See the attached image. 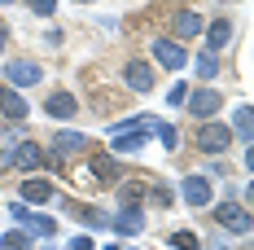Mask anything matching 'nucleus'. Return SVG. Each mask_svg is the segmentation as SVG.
I'll use <instances>...</instances> for the list:
<instances>
[{
	"mask_svg": "<svg viewBox=\"0 0 254 250\" xmlns=\"http://www.w3.org/2000/svg\"><path fill=\"white\" fill-rule=\"evenodd\" d=\"M193 145H197L202 154H224L232 145V127L228 123H202L197 136H193Z\"/></svg>",
	"mask_w": 254,
	"mask_h": 250,
	"instance_id": "obj_1",
	"label": "nucleus"
},
{
	"mask_svg": "<svg viewBox=\"0 0 254 250\" xmlns=\"http://www.w3.org/2000/svg\"><path fill=\"white\" fill-rule=\"evenodd\" d=\"M215 224L228 228V233H237V237H246L254 220H250V211H246V206H237V202H219V206H215Z\"/></svg>",
	"mask_w": 254,
	"mask_h": 250,
	"instance_id": "obj_2",
	"label": "nucleus"
},
{
	"mask_svg": "<svg viewBox=\"0 0 254 250\" xmlns=\"http://www.w3.org/2000/svg\"><path fill=\"white\" fill-rule=\"evenodd\" d=\"M40 62H31V57H13V62H4V79H9V88H31V83H40Z\"/></svg>",
	"mask_w": 254,
	"mask_h": 250,
	"instance_id": "obj_3",
	"label": "nucleus"
},
{
	"mask_svg": "<svg viewBox=\"0 0 254 250\" xmlns=\"http://www.w3.org/2000/svg\"><path fill=\"white\" fill-rule=\"evenodd\" d=\"M88 175H92L97 184H119V180H123V175H119V158L105 154V150L88 154Z\"/></svg>",
	"mask_w": 254,
	"mask_h": 250,
	"instance_id": "obj_4",
	"label": "nucleus"
},
{
	"mask_svg": "<svg viewBox=\"0 0 254 250\" xmlns=\"http://www.w3.org/2000/svg\"><path fill=\"white\" fill-rule=\"evenodd\" d=\"M180 193H184L189 206H210L215 202V184H210V175H184Z\"/></svg>",
	"mask_w": 254,
	"mask_h": 250,
	"instance_id": "obj_5",
	"label": "nucleus"
},
{
	"mask_svg": "<svg viewBox=\"0 0 254 250\" xmlns=\"http://www.w3.org/2000/svg\"><path fill=\"white\" fill-rule=\"evenodd\" d=\"M149 53H153V62H162L167 71H184L189 66V53L180 49L176 40H149Z\"/></svg>",
	"mask_w": 254,
	"mask_h": 250,
	"instance_id": "obj_6",
	"label": "nucleus"
},
{
	"mask_svg": "<svg viewBox=\"0 0 254 250\" xmlns=\"http://www.w3.org/2000/svg\"><path fill=\"white\" fill-rule=\"evenodd\" d=\"M184 101H189V110H193L197 119H206V123H210V119H215V114L224 110V97H219L215 88H202V92H189Z\"/></svg>",
	"mask_w": 254,
	"mask_h": 250,
	"instance_id": "obj_7",
	"label": "nucleus"
},
{
	"mask_svg": "<svg viewBox=\"0 0 254 250\" xmlns=\"http://www.w3.org/2000/svg\"><path fill=\"white\" fill-rule=\"evenodd\" d=\"M9 215H13V224H26L31 233H40V237H53V228H57L49 215H31L26 202H9Z\"/></svg>",
	"mask_w": 254,
	"mask_h": 250,
	"instance_id": "obj_8",
	"label": "nucleus"
},
{
	"mask_svg": "<svg viewBox=\"0 0 254 250\" xmlns=\"http://www.w3.org/2000/svg\"><path fill=\"white\" fill-rule=\"evenodd\" d=\"M9 163H13L18 171H35V167L44 163V150H40L35 141H18V145L9 150Z\"/></svg>",
	"mask_w": 254,
	"mask_h": 250,
	"instance_id": "obj_9",
	"label": "nucleus"
},
{
	"mask_svg": "<svg viewBox=\"0 0 254 250\" xmlns=\"http://www.w3.org/2000/svg\"><path fill=\"white\" fill-rule=\"evenodd\" d=\"M110 228H114L119 237H136V233H145V215H140L136 206H123V211L110 220Z\"/></svg>",
	"mask_w": 254,
	"mask_h": 250,
	"instance_id": "obj_10",
	"label": "nucleus"
},
{
	"mask_svg": "<svg viewBox=\"0 0 254 250\" xmlns=\"http://www.w3.org/2000/svg\"><path fill=\"white\" fill-rule=\"evenodd\" d=\"M123 83L131 88V92H153V71L145 66V62H127L123 66Z\"/></svg>",
	"mask_w": 254,
	"mask_h": 250,
	"instance_id": "obj_11",
	"label": "nucleus"
},
{
	"mask_svg": "<svg viewBox=\"0 0 254 250\" xmlns=\"http://www.w3.org/2000/svg\"><path fill=\"white\" fill-rule=\"evenodd\" d=\"M0 114H4L9 123H22L26 114H31V105H26V101L13 92V88H0Z\"/></svg>",
	"mask_w": 254,
	"mask_h": 250,
	"instance_id": "obj_12",
	"label": "nucleus"
},
{
	"mask_svg": "<svg viewBox=\"0 0 254 250\" xmlns=\"http://www.w3.org/2000/svg\"><path fill=\"white\" fill-rule=\"evenodd\" d=\"M83 145H88V136H79V132H57V136H53V158H75V154H83Z\"/></svg>",
	"mask_w": 254,
	"mask_h": 250,
	"instance_id": "obj_13",
	"label": "nucleus"
},
{
	"mask_svg": "<svg viewBox=\"0 0 254 250\" xmlns=\"http://www.w3.org/2000/svg\"><path fill=\"white\" fill-rule=\"evenodd\" d=\"M44 110H49L53 119H75V114H79V101L70 97V92H53V97L44 101Z\"/></svg>",
	"mask_w": 254,
	"mask_h": 250,
	"instance_id": "obj_14",
	"label": "nucleus"
},
{
	"mask_svg": "<svg viewBox=\"0 0 254 250\" xmlns=\"http://www.w3.org/2000/svg\"><path fill=\"white\" fill-rule=\"evenodd\" d=\"M228 40H232V22H228V18H219V22L206 26V53H219Z\"/></svg>",
	"mask_w": 254,
	"mask_h": 250,
	"instance_id": "obj_15",
	"label": "nucleus"
},
{
	"mask_svg": "<svg viewBox=\"0 0 254 250\" xmlns=\"http://www.w3.org/2000/svg\"><path fill=\"white\" fill-rule=\"evenodd\" d=\"M53 198V184L44 175H26L22 180V202H49Z\"/></svg>",
	"mask_w": 254,
	"mask_h": 250,
	"instance_id": "obj_16",
	"label": "nucleus"
},
{
	"mask_svg": "<svg viewBox=\"0 0 254 250\" xmlns=\"http://www.w3.org/2000/svg\"><path fill=\"white\" fill-rule=\"evenodd\" d=\"M149 145V132H123V136H114V158L119 154H136Z\"/></svg>",
	"mask_w": 254,
	"mask_h": 250,
	"instance_id": "obj_17",
	"label": "nucleus"
},
{
	"mask_svg": "<svg viewBox=\"0 0 254 250\" xmlns=\"http://www.w3.org/2000/svg\"><path fill=\"white\" fill-rule=\"evenodd\" d=\"M197 31H202V18H197L193 9H180V13H176V35H180V40H193Z\"/></svg>",
	"mask_w": 254,
	"mask_h": 250,
	"instance_id": "obj_18",
	"label": "nucleus"
},
{
	"mask_svg": "<svg viewBox=\"0 0 254 250\" xmlns=\"http://www.w3.org/2000/svg\"><path fill=\"white\" fill-rule=\"evenodd\" d=\"M232 132L241 136V145H250V105H237L232 110Z\"/></svg>",
	"mask_w": 254,
	"mask_h": 250,
	"instance_id": "obj_19",
	"label": "nucleus"
},
{
	"mask_svg": "<svg viewBox=\"0 0 254 250\" xmlns=\"http://www.w3.org/2000/svg\"><path fill=\"white\" fill-rule=\"evenodd\" d=\"M119 198H123L127 206H136V202L145 198V184H136V180H127V184H119Z\"/></svg>",
	"mask_w": 254,
	"mask_h": 250,
	"instance_id": "obj_20",
	"label": "nucleus"
},
{
	"mask_svg": "<svg viewBox=\"0 0 254 250\" xmlns=\"http://www.w3.org/2000/svg\"><path fill=\"white\" fill-rule=\"evenodd\" d=\"M197 75H202V79H215V75H219V62H215V53H202V57H197Z\"/></svg>",
	"mask_w": 254,
	"mask_h": 250,
	"instance_id": "obj_21",
	"label": "nucleus"
},
{
	"mask_svg": "<svg viewBox=\"0 0 254 250\" xmlns=\"http://www.w3.org/2000/svg\"><path fill=\"white\" fill-rule=\"evenodd\" d=\"M171 246L176 250H197L202 242H197V233H184V228H180V233H171Z\"/></svg>",
	"mask_w": 254,
	"mask_h": 250,
	"instance_id": "obj_22",
	"label": "nucleus"
},
{
	"mask_svg": "<svg viewBox=\"0 0 254 250\" xmlns=\"http://www.w3.org/2000/svg\"><path fill=\"white\" fill-rule=\"evenodd\" d=\"M26 246H31L26 233H4V242H0V250H26Z\"/></svg>",
	"mask_w": 254,
	"mask_h": 250,
	"instance_id": "obj_23",
	"label": "nucleus"
},
{
	"mask_svg": "<svg viewBox=\"0 0 254 250\" xmlns=\"http://www.w3.org/2000/svg\"><path fill=\"white\" fill-rule=\"evenodd\" d=\"M79 224H88V228H101V224H105V215H101V211H92V206H83V211H79Z\"/></svg>",
	"mask_w": 254,
	"mask_h": 250,
	"instance_id": "obj_24",
	"label": "nucleus"
},
{
	"mask_svg": "<svg viewBox=\"0 0 254 250\" xmlns=\"http://www.w3.org/2000/svg\"><path fill=\"white\" fill-rule=\"evenodd\" d=\"M153 127H158L162 145H167V150H176V141H180V132H176V127H171V123H153Z\"/></svg>",
	"mask_w": 254,
	"mask_h": 250,
	"instance_id": "obj_25",
	"label": "nucleus"
},
{
	"mask_svg": "<svg viewBox=\"0 0 254 250\" xmlns=\"http://www.w3.org/2000/svg\"><path fill=\"white\" fill-rule=\"evenodd\" d=\"M26 9H31V13H40V18H49L53 9H57V0H26Z\"/></svg>",
	"mask_w": 254,
	"mask_h": 250,
	"instance_id": "obj_26",
	"label": "nucleus"
},
{
	"mask_svg": "<svg viewBox=\"0 0 254 250\" xmlns=\"http://www.w3.org/2000/svg\"><path fill=\"white\" fill-rule=\"evenodd\" d=\"M184 97H189V88H184V83H176V88L167 92V101H171V105H184Z\"/></svg>",
	"mask_w": 254,
	"mask_h": 250,
	"instance_id": "obj_27",
	"label": "nucleus"
},
{
	"mask_svg": "<svg viewBox=\"0 0 254 250\" xmlns=\"http://www.w3.org/2000/svg\"><path fill=\"white\" fill-rule=\"evenodd\" d=\"M66 250H97V246H92L88 237H75V242H70V246H66Z\"/></svg>",
	"mask_w": 254,
	"mask_h": 250,
	"instance_id": "obj_28",
	"label": "nucleus"
},
{
	"mask_svg": "<svg viewBox=\"0 0 254 250\" xmlns=\"http://www.w3.org/2000/svg\"><path fill=\"white\" fill-rule=\"evenodd\" d=\"M0 49H4V35H0Z\"/></svg>",
	"mask_w": 254,
	"mask_h": 250,
	"instance_id": "obj_29",
	"label": "nucleus"
},
{
	"mask_svg": "<svg viewBox=\"0 0 254 250\" xmlns=\"http://www.w3.org/2000/svg\"><path fill=\"white\" fill-rule=\"evenodd\" d=\"M75 4H88V0H75Z\"/></svg>",
	"mask_w": 254,
	"mask_h": 250,
	"instance_id": "obj_30",
	"label": "nucleus"
}]
</instances>
